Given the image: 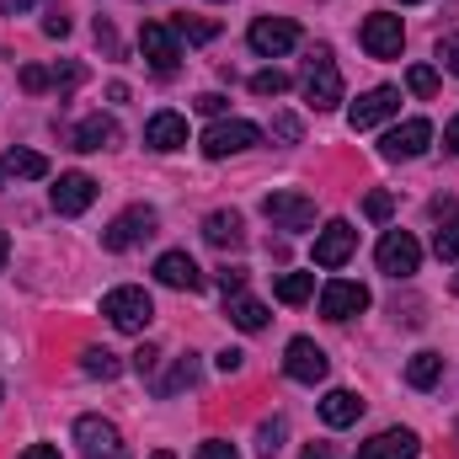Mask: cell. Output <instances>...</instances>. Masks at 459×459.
Returning <instances> with one entry per match:
<instances>
[{
    "mask_svg": "<svg viewBox=\"0 0 459 459\" xmlns=\"http://www.w3.org/2000/svg\"><path fill=\"white\" fill-rule=\"evenodd\" d=\"M220 289H225V299L240 294V289H246V267H225V273H220Z\"/></svg>",
    "mask_w": 459,
    "mask_h": 459,
    "instance_id": "41",
    "label": "cell"
},
{
    "mask_svg": "<svg viewBox=\"0 0 459 459\" xmlns=\"http://www.w3.org/2000/svg\"><path fill=\"white\" fill-rule=\"evenodd\" d=\"M48 86H54V70H43V65L22 70V91H48Z\"/></svg>",
    "mask_w": 459,
    "mask_h": 459,
    "instance_id": "35",
    "label": "cell"
},
{
    "mask_svg": "<svg viewBox=\"0 0 459 459\" xmlns=\"http://www.w3.org/2000/svg\"><path fill=\"white\" fill-rule=\"evenodd\" d=\"M438 379H444V358H438V352H417V358L406 363V385H411V390H433Z\"/></svg>",
    "mask_w": 459,
    "mask_h": 459,
    "instance_id": "25",
    "label": "cell"
},
{
    "mask_svg": "<svg viewBox=\"0 0 459 459\" xmlns=\"http://www.w3.org/2000/svg\"><path fill=\"white\" fill-rule=\"evenodd\" d=\"M358 246V230L347 220H332L326 230H316V267H342Z\"/></svg>",
    "mask_w": 459,
    "mask_h": 459,
    "instance_id": "16",
    "label": "cell"
},
{
    "mask_svg": "<svg viewBox=\"0 0 459 459\" xmlns=\"http://www.w3.org/2000/svg\"><path fill=\"white\" fill-rule=\"evenodd\" d=\"M374 262H379V273H390V278H411V273L422 267V246H417L406 230H385Z\"/></svg>",
    "mask_w": 459,
    "mask_h": 459,
    "instance_id": "7",
    "label": "cell"
},
{
    "mask_svg": "<svg viewBox=\"0 0 459 459\" xmlns=\"http://www.w3.org/2000/svg\"><path fill=\"white\" fill-rule=\"evenodd\" d=\"M155 225H160V220H155V209H150V204H134V209H123L113 225L102 230V246H108V251H128V246L150 240Z\"/></svg>",
    "mask_w": 459,
    "mask_h": 459,
    "instance_id": "5",
    "label": "cell"
},
{
    "mask_svg": "<svg viewBox=\"0 0 459 459\" xmlns=\"http://www.w3.org/2000/svg\"><path fill=\"white\" fill-rule=\"evenodd\" d=\"M155 278L166 283V289H204V273H198V262L187 256V251H166L160 262H155Z\"/></svg>",
    "mask_w": 459,
    "mask_h": 459,
    "instance_id": "19",
    "label": "cell"
},
{
    "mask_svg": "<svg viewBox=\"0 0 459 459\" xmlns=\"http://www.w3.org/2000/svg\"><path fill=\"white\" fill-rule=\"evenodd\" d=\"M406 86H411V97H438V70L433 65H411L406 70Z\"/></svg>",
    "mask_w": 459,
    "mask_h": 459,
    "instance_id": "31",
    "label": "cell"
},
{
    "mask_svg": "<svg viewBox=\"0 0 459 459\" xmlns=\"http://www.w3.org/2000/svg\"><path fill=\"white\" fill-rule=\"evenodd\" d=\"M251 91H256V97H283V91H289V75H283V70H256V75H251Z\"/></svg>",
    "mask_w": 459,
    "mask_h": 459,
    "instance_id": "33",
    "label": "cell"
},
{
    "mask_svg": "<svg viewBox=\"0 0 459 459\" xmlns=\"http://www.w3.org/2000/svg\"><path fill=\"white\" fill-rule=\"evenodd\" d=\"M390 209H395L390 193H368V198H363V214H368V220H390Z\"/></svg>",
    "mask_w": 459,
    "mask_h": 459,
    "instance_id": "36",
    "label": "cell"
},
{
    "mask_svg": "<svg viewBox=\"0 0 459 459\" xmlns=\"http://www.w3.org/2000/svg\"><path fill=\"white\" fill-rule=\"evenodd\" d=\"M5 256H11V240H5V230H0V267H5Z\"/></svg>",
    "mask_w": 459,
    "mask_h": 459,
    "instance_id": "51",
    "label": "cell"
},
{
    "mask_svg": "<svg viewBox=\"0 0 459 459\" xmlns=\"http://www.w3.org/2000/svg\"><path fill=\"white\" fill-rule=\"evenodd\" d=\"M251 144H262V128L246 123V117H214V128L204 134V155H209V160L240 155V150H251Z\"/></svg>",
    "mask_w": 459,
    "mask_h": 459,
    "instance_id": "3",
    "label": "cell"
},
{
    "mask_svg": "<svg viewBox=\"0 0 459 459\" xmlns=\"http://www.w3.org/2000/svg\"><path fill=\"white\" fill-rule=\"evenodd\" d=\"M81 368H86L91 379H117V374H123L117 352H108V347H86V352H81Z\"/></svg>",
    "mask_w": 459,
    "mask_h": 459,
    "instance_id": "27",
    "label": "cell"
},
{
    "mask_svg": "<svg viewBox=\"0 0 459 459\" xmlns=\"http://www.w3.org/2000/svg\"><path fill=\"white\" fill-rule=\"evenodd\" d=\"M444 144H449V150H455V155H459V113L449 117V128H444Z\"/></svg>",
    "mask_w": 459,
    "mask_h": 459,
    "instance_id": "48",
    "label": "cell"
},
{
    "mask_svg": "<svg viewBox=\"0 0 459 459\" xmlns=\"http://www.w3.org/2000/svg\"><path fill=\"white\" fill-rule=\"evenodd\" d=\"M246 43H251L262 59H278V54H289V48L299 43V27H294L289 16H256L251 32H246Z\"/></svg>",
    "mask_w": 459,
    "mask_h": 459,
    "instance_id": "8",
    "label": "cell"
},
{
    "mask_svg": "<svg viewBox=\"0 0 459 459\" xmlns=\"http://www.w3.org/2000/svg\"><path fill=\"white\" fill-rule=\"evenodd\" d=\"M267 134H273L278 144H299V117H294V113H278L273 123H267Z\"/></svg>",
    "mask_w": 459,
    "mask_h": 459,
    "instance_id": "34",
    "label": "cell"
},
{
    "mask_svg": "<svg viewBox=\"0 0 459 459\" xmlns=\"http://www.w3.org/2000/svg\"><path fill=\"white\" fill-rule=\"evenodd\" d=\"M326 368H332V358L310 342V337H294L289 352H283V374H289V379H299V385H321V379H326Z\"/></svg>",
    "mask_w": 459,
    "mask_h": 459,
    "instance_id": "12",
    "label": "cell"
},
{
    "mask_svg": "<svg viewBox=\"0 0 459 459\" xmlns=\"http://www.w3.org/2000/svg\"><path fill=\"white\" fill-rule=\"evenodd\" d=\"M358 417H363V401L352 390H326V401H321V422L326 428H352Z\"/></svg>",
    "mask_w": 459,
    "mask_h": 459,
    "instance_id": "23",
    "label": "cell"
},
{
    "mask_svg": "<svg viewBox=\"0 0 459 459\" xmlns=\"http://www.w3.org/2000/svg\"><path fill=\"white\" fill-rule=\"evenodd\" d=\"M438 59H444V70L459 75V32H444V38H438Z\"/></svg>",
    "mask_w": 459,
    "mask_h": 459,
    "instance_id": "37",
    "label": "cell"
},
{
    "mask_svg": "<svg viewBox=\"0 0 459 459\" xmlns=\"http://www.w3.org/2000/svg\"><path fill=\"white\" fill-rule=\"evenodd\" d=\"M102 316L113 321L117 332H144V326L155 321V305H150V294H144V289L123 283V289H113V294L102 299Z\"/></svg>",
    "mask_w": 459,
    "mask_h": 459,
    "instance_id": "2",
    "label": "cell"
},
{
    "mask_svg": "<svg viewBox=\"0 0 459 459\" xmlns=\"http://www.w3.org/2000/svg\"><path fill=\"white\" fill-rule=\"evenodd\" d=\"M363 310H368V289H363V283L337 278V283L321 289V316H326V321H352V316H363Z\"/></svg>",
    "mask_w": 459,
    "mask_h": 459,
    "instance_id": "14",
    "label": "cell"
},
{
    "mask_svg": "<svg viewBox=\"0 0 459 459\" xmlns=\"http://www.w3.org/2000/svg\"><path fill=\"white\" fill-rule=\"evenodd\" d=\"M433 214H438V220H449V214H455V198H449V193H444V198H433Z\"/></svg>",
    "mask_w": 459,
    "mask_h": 459,
    "instance_id": "49",
    "label": "cell"
},
{
    "mask_svg": "<svg viewBox=\"0 0 459 459\" xmlns=\"http://www.w3.org/2000/svg\"><path fill=\"white\" fill-rule=\"evenodd\" d=\"M455 294H459V273H455Z\"/></svg>",
    "mask_w": 459,
    "mask_h": 459,
    "instance_id": "54",
    "label": "cell"
},
{
    "mask_svg": "<svg viewBox=\"0 0 459 459\" xmlns=\"http://www.w3.org/2000/svg\"><path fill=\"white\" fill-rule=\"evenodd\" d=\"M428 144H433V123H428V117H406V123H395V128L379 139V155H385V160H417Z\"/></svg>",
    "mask_w": 459,
    "mask_h": 459,
    "instance_id": "6",
    "label": "cell"
},
{
    "mask_svg": "<svg viewBox=\"0 0 459 459\" xmlns=\"http://www.w3.org/2000/svg\"><path fill=\"white\" fill-rule=\"evenodd\" d=\"M283 449V422H262L256 428V459H278Z\"/></svg>",
    "mask_w": 459,
    "mask_h": 459,
    "instance_id": "32",
    "label": "cell"
},
{
    "mask_svg": "<svg viewBox=\"0 0 459 459\" xmlns=\"http://www.w3.org/2000/svg\"><path fill=\"white\" fill-rule=\"evenodd\" d=\"M16 459H59V449H54V444H27Z\"/></svg>",
    "mask_w": 459,
    "mask_h": 459,
    "instance_id": "45",
    "label": "cell"
},
{
    "mask_svg": "<svg viewBox=\"0 0 459 459\" xmlns=\"http://www.w3.org/2000/svg\"><path fill=\"white\" fill-rule=\"evenodd\" d=\"M352 459H417V433L411 428H385L368 444H358Z\"/></svg>",
    "mask_w": 459,
    "mask_h": 459,
    "instance_id": "17",
    "label": "cell"
},
{
    "mask_svg": "<svg viewBox=\"0 0 459 459\" xmlns=\"http://www.w3.org/2000/svg\"><path fill=\"white\" fill-rule=\"evenodd\" d=\"M433 251H438L444 262H459V214H449V220L438 225V235H433Z\"/></svg>",
    "mask_w": 459,
    "mask_h": 459,
    "instance_id": "30",
    "label": "cell"
},
{
    "mask_svg": "<svg viewBox=\"0 0 459 459\" xmlns=\"http://www.w3.org/2000/svg\"><path fill=\"white\" fill-rule=\"evenodd\" d=\"M139 48H144V59H150L155 75H177L182 48H177V32H171L166 22H144V27H139Z\"/></svg>",
    "mask_w": 459,
    "mask_h": 459,
    "instance_id": "10",
    "label": "cell"
},
{
    "mask_svg": "<svg viewBox=\"0 0 459 459\" xmlns=\"http://www.w3.org/2000/svg\"><path fill=\"white\" fill-rule=\"evenodd\" d=\"M305 102L316 108V113H332L337 102H342V75H337V59H332V48L321 43V48H310V59H305Z\"/></svg>",
    "mask_w": 459,
    "mask_h": 459,
    "instance_id": "1",
    "label": "cell"
},
{
    "mask_svg": "<svg viewBox=\"0 0 459 459\" xmlns=\"http://www.w3.org/2000/svg\"><path fill=\"white\" fill-rule=\"evenodd\" d=\"M108 144H117V123L108 113H91V117H81L75 128H70V150H108Z\"/></svg>",
    "mask_w": 459,
    "mask_h": 459,
    "instance_id": "20",
    "label": "cell"
},
{
    "mask_svg": "<svg viewBox=\"0 0 459 459\" xmlns=\"http://www.w3.org/2000/svg\"><path fill=\"white\" fill-rule=\"evenodd\" d=\"M97 43H102L108 54H117V32L108 27V22H102V16H97Z\"/></svg>",
    "mask_w": 459,
    "mask_h": 459,
    "instance_id": "46",
    "label": "cell"
},
{
    "mask_svg": "<svg viewBox=\"0 0 459 459\" xmlns=\"http://www.w3.org/2000/svg\"><path fill=\"white\" fill-rule=\"evenodd\" d=\"M225 316H230V326H235V332H262V326H267V305H262V299H251V294H230Z\"/></svg>",
    "mask_w": 459,
    "mask_h": 459,
    "instance_id": "24",
    "label": "cell"
},
{
    "mask_svg": "<svg viewBox=\"0 0 459 459\" xmlns=\"http://www.w3.org/2000/svg\"><path fill=\"white\" fill-rule=\"evenodd\" d=\"M54 214H65V220H75V214H86L91 204H97V182L86 177V171H65L59 182H54Z\"/></svg>",
    "mask_w": 459,
    "mask_h": 459,
    "instance_id": "13",
    "label": "cell"
},
{
    "mask_svg": "<svg viewBox=\"0 0 459 459\" xmlns=\"http://www.w3.org/2000/svg\"><path fill=\"white\" fill-rule=\"evenodd\" d=\"M262 214L273 220L278 230H310L316 225V198H305V193H267L262 198Z\"/></svg>",
    "mask_w": 459,
    "mask_h": 459,
    "instance_id": "11",
    "label": "cell"
},
{
    "mask_svg": "<svg viewBox=\"0 0 459 459\" xmlns=\"http://www.w3.org/2000/svg\"><path fill=\"white\" fill-rule=\"evenodd\" d=\"M299 459H332V444H310Z\"/></svg>",
    "mask_w": 459,
    "mask_h": 459,
    "instance_id": "50",
    "label": "cell"
},
{
    "mask_svg": "<svg viewBox=\"0 0 459 459\" xmlns=\"http://www.w3.org/2000/svg\"><path fill=\"white\" fill-rule=\"evenodd\" d=\"M0 177H16V182H38V177H48V160L38 155V150H5L0 155Z\"/></svg>",
    "mask_w": 459,
    "mask_h": 459,
    "instance_id": "22",
    "label": "cell"
},
{
    "mask_svg": "<svg viewBox=\"0 0 459 459\" xmlns=\"http://www.w3.org/2000/svg\"><path fill=\"white\" fill-rule=\"evenodd\" d=\"M75 444H81V455L86 459H128L123 433H117L108 417H97V411H86V417L75 422Z\"/></svg>",
    "mask_w": 459,
    "mask_h": 459,
    "instance_id": "4",
    "label": "cell"
},
{
    "mask_svg": "<svg viewBox=\"0 0 459 459\" xmlns=\"http://www.w3.org/2000/svg\"><path fill=\"white\" fill-rule=\"evenodd\" d=\"M144 144H150L155 155L182 150V144H187V117L182 113H155L150 123H144Z\"/></svg>",
    "mask_w": 459,
    "mask_h": 459,
    "instance_id": "18",
    "label": "cell"
},
{
    "mask_svg": "<svg viewBox=\"0 0 459 459\" xmlns=\"http://www.w3.org/2000/svg\"><path fill=\"white\" fill-rule=\"evenodd\" d=\"M193 108H198L204 117H225V97H220V91H204V97H198Z\"/></svg>",
    "mask_w": 459,
    "mask_h": 459,
    "instance_id": "40",
    "label": "cell"
},
{
    "mask_svg": "<svg viewBox=\"0 0 459 459\" xmlns=\"http://www.w3.org/2000/svg\"><path fill=\"white\" fill-rule=\"evenodd\" d=\"M150 459H177V455H166V449H160V455H150Z\"/></svg>",
    "mask_w": 459,
    "mask_h": 459,
    "instance_id": "52",
    "label": "cell"
},
{
    "mask_svg": "<svg viewBox=\"0 0 459 459\" xmlns=\"http://www.w3.org/2000/svg\"><path fill=\"white\" fill-rule=\"evenodd\" d=\"M43 32H48V38H65V32H70V16H65V11H48V16H43Z\"/></svg>",
    "mask_w": 459,
    "mask_h": 459,
    "instance_id": "42",
    "label": "cell"
},
{
    "mask_svg": "<svg viewBox=\"0 0 459 459\" xmlns=\"http://www.w3.org/2000/svg\"><path fill=\"white\" fill-rule=\"evenodd\" d=\"M155 363H160L155 347H139V352H134V368H139V374H155Z\"/></svg>",
    "mask_w": 459,
    "mask_h": 459,
    "instance_id": "43",
    "label": "cell"
},
{
    "mask_svg": "<svg viewBox=\"0 0 459 459\" xmlns=\"http://www.w3.org/2000/svg\"><path fill=\"white\" fill-rule=\"evenodd\" d=\"M240 363H246L240 347H225V352H220V368H225V374H240Z\"/></svg>",
    "mask_w": 459,
    "mask_h": 459,
    "instance_id": "44",
    "label": "cell"
},
{
    "mask_svg": "<svg viewBox=\"0 0 459 459\" xmlns=\"http://www.w3.org/2000/svg\"><path fill=\"white\" fill-rule=\"evenodd\" d=\"M401 5H422V0H401Z\"/></svg>",
    "mask_w": 459,
    "mask_h": 459,
    "instance_id": "53",
    "label": "cell"
},
{
    "mask_svg": "<svg viewBox=\"0 0 459 459\" xmlns=\"http://www.w3.org/2000/svg\"><path fill=\"white\" fill-rule=\"evenodd\" d=\"M193 385H198V363H193V352H187V358H177V368L155 385V395H177V390H193Z\"/></svg>",
    "mask_w": 459,
    "mask_h": 459,
    "instance_id": "28",
    "label": "cell"
},
{
    "mask_svg": "<svg viewBox=\"0 0 459 459\" xmlns=\"http://www.w3.org/2000/svg\"><path fill=\"white\" fill-rule=\"evenodd\" d=\"M358 38H363V48H368L374 59H401V48H406V27H401V16H390V11H374Z\"/></svg>",
    "mask_w": 459,
    "mask_h": 459,
    "instance_id": "9",
    "label": "cell"
},
{
    "mask_svg": "<svg viewBox=\"0 0 459 459\" xmlns=\"http://www.w3.org/2000/svg\"><path fill=\"white\" fill-rule=\"evenodd\" d=\"M171 32H177V38H187V43H209V38L220 32V22H209V16H177V22H171Z\"/></svg>",
    "mask_w": 459,
    "mask_h": 459,
    "instance_id": "29",
    "label": "cell"
},
{
    "mask_svg": "<svg viewBox=\"0 0 459 459\" xmlns=\"http://www.w3.org/2000/svg\"><path fill=\"white\" fill-rule=\"evenodd\" d=\"M81 81H86V65H59V70H54V86H59V91H70V86H81Z\"/></svg>",
    "mask_w": 459,
    "mask_h": 459,
    "instance_id": "39",
    "label": "cell"
},
{
    "mask_svg": "<svg viewBox=\"0 0 459 459\" xmlns=\"http://www.w3.org/2000/svg\"><path fill=\"white\" fill-rule=\"evenodd\" d=\"M38 0H0V16H22V11H32Z\"/></svg>",
    "mask_w": 459,
    "mask_h": 459,
    "instance_id": "47",
    "label": "cell"
},
{
    "mask_svg": "<svg viewBox=\"0 0 459 459\" xmlns=\"http://www.w3.org/2000/svg\"><path fill=\"white\" fill-rule=\"evenodd\" d=\"M204 240H209V246H220V251H235V246H246V225H240V214H235V209H220V214H209V220H204Z\"/></svg>",
    "mask_w": 459,
    "mask_h": 459,
    "instance_id": "21",
    "label": "cell"
},
{
    "mask_svg": "<svg viewBox=\"0 0 459 459\" xmlns=\"http://www.w3.org/2000/svg\"><path fill=\"white\" fill-rule=\"evenodd\" d=\"M401 113V91L395 86H374V91H363L352 108H347V123L363 134V128H374V123H385V117Z\"/></svg>",
    "mask_w": 459,
    "mask_h": 459,
    "instance_id": "15",
    "label": "cell"
},
{
    "mask_svg": "<svg viewBox=\"0 0 459 459\" xmlns=\"http://www.w3.org/2000/svg\"><path fill=\"white\" fill-rule=\"evenodd\" d=\"M273 294H278L283 305H305V299L316 294V273H283V278L273 283Z\"/></svg>",
    "mask_w": 459,
    "mask_h": 459,
    "instance_id": "26",
    "label": "cell"
},
{
    "mask_svg": "<svg viewBox=\"0 0 459 459\" xmlns=\"http://www.w3.org/2000/svg\"><path fill=\"white\" fill-rule=\"evenodd\" d=\"M198 459H240V455H235V444H225V438H204L198 444Z\"/></svg>",
    "mask_w": 459,
    "mask_h": 459,
    "instance_id": "38",
    "label": "cell"
}]
</instances>
